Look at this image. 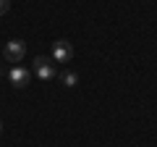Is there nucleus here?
<instances>
[{"label": "nucleus", "instance_id": "obj_1", "mask_svg": "<svg viewBox=\"0 0 157 147\" xmlns=\"http://www.w3.org/2000/svg\"><path fill=\"white\" fill-rule=\"evenodd\" d=\"M34 74H37V79H42V81H50V79H55L58 76V71H55V61L52 58H37L34 61Z\"/></svg>", "mask_w": 157, "mask_h": 147}, {"label": "nucleus", "instance_id": "obj_2", "mask_svg": "<svg viewBox=\"0 0 157 147\" xmlns=\"http://www.w3.org/2000/svg\"><path fill=\"white\" fill-rule=\"evenodd\" d=\"M24 53H26V45H24L21 40H11L6 47H3V55H6V61L8 63H21V58H24Z\"/></svg>", "mask_w": 157, "mask_h": 147}, {"label": "nucleus", "instance_id": "obj_3", "mask_svg": "<svg viewBox=\"0 0 157 147\" xmlns=\"http://www.w3.org/2000/svg\"><path fill=\"white\" fill-rule=\"evenodd\" d=\"M73 58V45L68 40H58L52 45V61L55 63H68Z\"/></svg>", "mask_w": 157, "mask_h": 147}, {"label": "nucleus", "instance_id": "obj_4", "mask_svg": "<svg viewBox=\"0 0 157 147\" xmlns=\"http://www.w3.org/2000/svg\"><path fill=\"white\" fill-rule=\"evenodd\" d=\"M8 79L13 81V87H18V89H21V87L29 84V79H32V71H29V68H24V66H13L11 71H8Z\"/></svg>", "mask_w": 157, "mask_h": 147}, {"label": "nucleus", "instance_id": "obj_5", "mask_svg": "<svg viewBox=\"0 0 157 147\" xmlns=\"http://www.w3.org/2000/svg\"><path fill=\"white\" fill-rule=\"evenodd\" d=\"M60 81H63V87H76L78 76H76L73 71H63V74H60Z\"/></svg>", "mask_w": 157, "mask_h": 147}, {"label": "nucleus", "instance_id": "obj_6", "mask_svg": "<svg viewBox=\"0 0 157 147\" xmlns=\"http://www.w3.org/2000/svg\"><path fill=\"white\" fill-rule=\"evenodd\" d=\"M8 8H11V0H0V16L8 13Z\"/></svg>", "mask_w": 157, "mask_h": 147}, {"label": "nucleus", "instance_id": "obj_7", "mask_svg": "<svg viewBox=\"0 0 157 147\" xmlns=\"http://www.w3.org/2000/svg\"><path fill=\"white\" fill-rule=\"evenodd\" d=\"M0 131H3V124H0Z\"/></svg>", "mask_w": 157, "mask_h": 147}, {"label": "nucleus", "instance_id": "obj_8", "mask_svg": "<svg viewBox=\"0 0 157 147\" xmlns=\"http://www.w3.org/2000/svg\"><path fill=\"white\" fill-rule=\"evenodd\" d=\"M0 74H3V71H0Z\"/></svg>", "mask_w": 157, "mask_h": 147}]
</instances>
